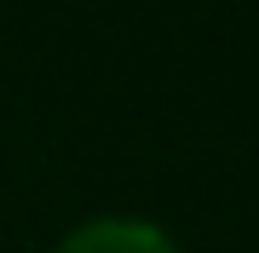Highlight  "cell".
Here are the masks:
<instances>
[{"instance_id":"1","label":"cell","mask_w":259,"mask_h":253,"mask_svg":"<svg viewBox=\"0 0 259 253\" xmlns=\"http://www.w3.org/2000/svg\"><path fill=\"white\" fill-rule=\"evenodd\" d=\"M52 253H179V242L150 219H127V213H98L81 219Z\"/></svg>"}]
</instances>
